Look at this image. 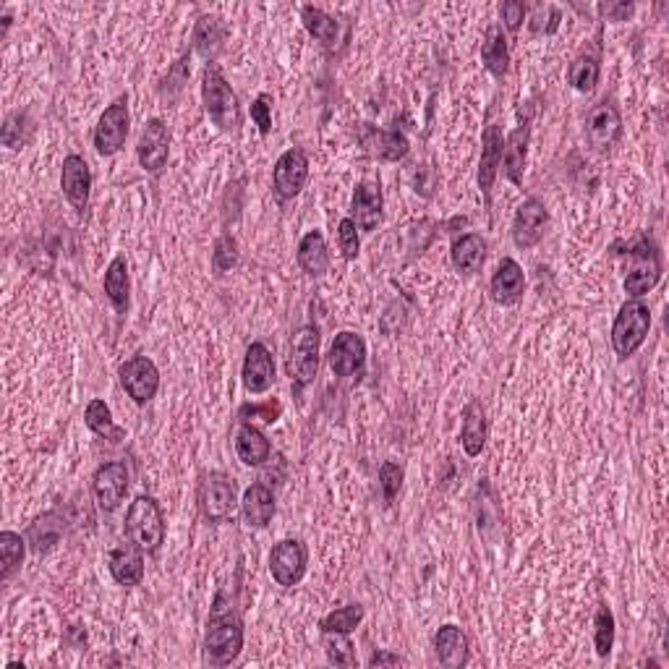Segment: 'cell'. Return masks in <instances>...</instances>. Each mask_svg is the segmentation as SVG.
<instances>
[{
	"instance_id": "7a4b0ae2",
	"label": "cell",
	"mask_w": 669,
	"mask_h": 669,
	"mask_svg": "<svg viewBox=\"0 0 669 669\" xmlns=\"http://www.w3.org/2000/svg\"><path fill=\"white\" fill-rule=\"evenodd\" d=\"M202 102L204 110L210 115V121L215 123L220 131L236 134L244 115H241V102L228 79L223 76L217 63H207L202 74Z\"/></svg>"
},
{
	"instance_id": "ab89813d",
	"label": "cell",
	"mask_w": 669,
	"mask_h": 669,
	"mask_svg": "<svg viewBox=\"0 0 669 669\" xmlns=\"http://www.w3.org/2000/svg\"><path fill=\"white\" fill-rule=\"evenodd\" d=\"M594 646L596 654L609 656L612 654V646H615V615L609 607H599L594 615Z\"/></svg>"
},
{
	"instance_id": "3957f363",
	"label": "cell",
	"mask_w": 669,
	"mask_h": 669,
	"mask_svg": "<svg viewBox=\"0 0 669 669\" xmlns=\"http://www.w3.org/2000/svg\"><path fill=\"white\" fill-rule=\"evenodd\" d=\"M126 536L147 555H155L157 549L163 547L165 518L155 497L139 494L131 502L129 513H126Z\"/></svg>"
},
{
	"instance_id": "f546056e",
	"label": "cell",
	"mask_w": 669,
	"mask_h": 669,
	"mask_svg": "<svg viewBox=\"0 0 669 669\" xmlns=\"http://www.w3.org/2000/svg\"><path fill=\"white\" fill-rule=\"evenodd\" d=\"M270 453H272L270 440L259 432L257 426L249 424V421H244V424L238 426L236 455L241 458L244 466H262V463L270 460Z\"/></svg>"
},
{
	"instance_id": "44dd1931",
	"label": "cell",
	"mask_w": 669,
	"mask_h": 669,
	"mask_svg": "<svg viewBox=\"0 0 669 669\" xmlns=\"http://www.w3.org/2000/svg\"><path fill=\"white\" fill-rule=\"evenodd\" d=\"M523 291H526L523 267L513 257H505L497 264V270H494L492 280H489L492 301L500 306H515L523 298Z\"/></svg>"
},
{
	"instance_id": "d590c367",
	"label": "cell",
	"mask_w": 669,
	"mask_h": 669,
	"mask_svg": "<svg viewBox=\"0 0 669 669\" xmlns=\"http://www.w3.org/2000/svg\"><path fill=\"white\" fill-rule=\"evenodd\" d=\"M84 421H87L89 429H92L97 437H102V440L121 442L123 437H126V432H123L121 426H115L113 413H110L108 403L100 398L89 400L87 411H84Z\"/></svg>"
},
{
	"instance_id": "ffe728a7",
	"label": "cell",
	"mask_w": 669,
	"mask_h": 669,
	"mask_svg": "<svg viewBox=\"0 0 669 669\" xmlns=\"http://www.w3.org/2000/svg\"><path fill=\"white\" fill-rule=\"evenodd\" d=\"M382 207H385V199H382L379 183L361 181L359 186H356V191H353L351 220L356 223V228L359 230L372 233V230H377V225L382 223Z\"/></svg>"
},
{
	"instance_id": "4dcf8cb0",
	"label": "cell",
	"mask_w": 669,
	"mask_h": 669,
	"mask_svg": "<svg viewBox=\"0 0 669 669\" xmlns=\"http://www.w3.org/2000/svg\"><path fill=\"white\" fill-rule=\"evenodd\" d=\"M105 296L110 298V304L115 306L118 314H126L131 304V280H129V262L126 257H115L105 270Z\"/></svg>"
},
{
	"instance_id": "b9f144b4",
	"label": "cell",
	"mask_w": 669,
	"mask_h": 669,
	"mask_svg": "<svg viewBox=\"0 0 669 669\" xmlns=\"http://www.w3.org/2000/svg\"><path fill=\"white\" fill-rule=\"evenodd\" d=\"M325 654L327 662L335 664V667H356L353 643L343 633H325Z\"/></svg>"
},
{
	"instance_id": "d6a6232c",
	"label": "cell",
	"mask_w": 669,
	"mask_h": 669,
	"mask_svg": "<svg viewBox=\"0 0 669 669\" xmlns=\"http://www.w3.org/2000/svg\"><path fill=\"white\" fill-rule=\"evenodd\" d=\"M63 536V518L58 513H45L29 526L27 544L32 547L34 555H45L61 541Z\"/></svg>"
},
{
	"instance_id": "6da1fadb",
	"label": "cell",
	"mask_w": 669,
	"mask_h": 669,
	"mask_svg": "<svg viewBox=\"0 0 669 669\" xmlns=\"http://www.w3.org/2000/svg\"><path fill=\"white\" fill-rule=\"evenodd\" d=\"M241 649H244V622L236 615V609L225 602V594H217L204 633V656L210 664L223 667L236 662Z\"/></svg>"
},
{
	"instance_id": "ac0fdd59",
	"label": "cell",
	"mask_w": 669,
	"mask_h": 669,
	"mask_svg": "<svg viewBox=\"0 0 669 669\" xmlns=\"http://www.w3.org/2000/svg\"><path fill=\"white\" fill-rule=\"evenodd\" d=\"M359 142L366 149V155L385 160V163H398L411 152V142L400 131L377 129V126H361Z\"/></svg>"
},
{
	"instance_id": "9c48e42d",
	"label": "cell",
	"mask_w": 669,
	"mask_h": 669,
	"mask_svg": "<svg viewBox=\"0 0 669 669\" xmlns=\"http://www.w3.org/2000/svg\"><path fill=\"white\" fill-rule=\"evenodd\" d=\"M121 385L136 406H147L149 400H155L160 390V372H157L155 361L147 356H131L118 369Z\"/></svg>"
},
{
	"instance_id": "277c9868",
	"label": "cell",
	"mask_w": 669,
	"mask_h": 669,
	"mask_svg": "<svg viewBox=\"0 0 669 669\" xmlns=\"http://www.w3.org/2000/svg\"><path fill=\"white\" fill-rule=\"evenodd\" d=\"M651 330V311L649 306L630 298L617 311L615 322H612V348H615L617 359H630L633 353L649 338Z\"/></svg>"
},
{
	"instance_id": "f35d334b",
	"label": "cell",
	"mask_w": 669,
	"mask_h": 669,
	"mask_svg": "<svg viewBox=\"0 0 669 669\" xmlns=\"http://www.w3.org/2000/svg\"><path fill=\"white\" fill-rule=\"evenodd\" d=\"M27 539L16 531H3L0 534V555H3V581H11L24 565V552H27Z\"/></svg>"
},
{
	"instance_id": "5b68a950",
	"label": "cell",
	"mask_w": 669,
	"mask_h": 669,
	"mask_svg": "<svg viewBox=\"0 0 669 669\" xmlns=\"http://www.w3.org/2000/svg\"><path fill=\"white\" fill-rule=\"evenodd\" d=\"M196 500H199L202 515L210 523L228 521L236 507V481L223 471H210L199 479Z\"/></svg>"
},
{
	"instance_id": "f6af8a7d",
	"label": "cell",
	"mask_w": 669,
	"mask_h": 669,
	"mask_svg": "<svg viewBox=\"0 0 669 669\" xmlns=\"http://www.w3.org/2000/svg\"><path fill=\"white\" fill-rule=\"evenodd\" d=\"M212 264L217 272H230L238 264V244L233 236H223L215 244V254H212Z\"/></svg>"
},
{
	"instance_id": "c3c4849f",
	"label": "cell",
	"mask_w": 669,
	"mask_h": 669,
	"mask_svg": "<svg viewBox=\"0 0 669 669\" xmlns=\"http://www.w3.org/2000/svg\"><path fill=\"white\" fill-rule=\"evenodd\" d=\"M500 14H502V21H505V27L510 29V32H518L523 19H526V6L518 3V0H505V3L500 6Z\"/></svg>"
},
{
	"instance_id": "bcb514c9",
	"label": "cell",
	"mask_w": 669,
	"mask_h": 669,
	"mask_svg": "<svg viewBox=\"0 0 669 669\" xmlns=\"http://www.w3.org/2000/svg\"><path fill=\"white\" fill-rule=\"evenodd\" d=\"M186 82H189V53L183 55L181 61L170 66L168 76L163 79V87H160V92H163V97H176Z\"/></svg>"
},
{
	"instance_id": "7c38bea8",
	"label": "cell",
	"mask_w": 669,
	"mask_h": 669,
	"mask_svg": "<svg viewBox=\"0 0 669 669\" xmlns=\"http://www.w3.org/2000/svg\"><path fill=\"white\" fill-rule=\"evenodd\" d=\"M129 484H131V474L123 460L102 463V466L95 471V476H92V494H95L100 510H105V513L118 510L123 497H126V492H129Z\"/></svg>"
},
{
	"instance_id": "7402d4cb",
	"label": "cell",
	"mask_w": 669,
	"mask_h": 669,
	"mask_svg": "<svg viewBox=\"0 0 669 669\" xmlns=\"http://www.w3.org/2000/svg\"><path fill=\"white\" fill-rule=\"evenodd\" d=\"M144 552L134 541H123L108 555V568L115 583L121 586H139L144 581Z\"/></svg>"
},
{
	"instance_id": "816d5d0a",
	"label": "cell",
	"mask_w": 669,
	"mask_h": 669,
	"mask_svg": "<svg viewBox=\"0 0 669 669\" xmlns=\"http://www.w3.org/2000/svg\"><path fill=\"white\" fill-rule=\"evenodd\" d=\"M398 664H406V659L398 654H390V651H374L372 659H369V667H398Z\"/></svg>"
},
{
	"instance_id": "7dc6e473",
	"label": "cell",
	"mask_w": 669,
	"mask_h": 669,
	"mask_svg": "<svg viewBox=\"0 0 669 669\" xmlns=\"http://www.w3.org/2000/svg\"><path fill=\"white\" fill-rule=\"evenodd\" d=\"M251 121L259 126V134L267 136L272 131V97L259 95L251 102Z\"/></svg>"
},
{
	"instance_id": "f1b7e54d",
	"label": "cell",
	"mask_w": 669,
	"mask_h": 669,
	"mask_svg": "<svg viewBox=\"0 0 669 669\" xmlns=\"http://www.w3.org/2000/svg\"><path fill=\"white\" fill-rule=\"evenodd\" d=\"M225 40H228V27L217 16L204 14L196 19L194 27V50L202 58H207L210 63H215V58L220 55V50L225 48Z\"/></svg>"
},
{
	"instance_id": "8992f818",
	"label": "cell",
	"mask_w": 669,
	"mask_h": 669,
	"mask_svg": "<svg viewBox=\"0 0 669 669\" xmlns=\"http://www.w3.org/2000/svg\"><path fill=\"white\" fill-rule=\"evenodd\" d=\"M319 343L322 335L314 325L298 327L291 340V356H288V377L296 390L311 385L319 372Z\"/></svg>"
},
{
	"instance_id": "74e56055",
	"label": "cell",
	"mask_w": 669,
	"mask_h": 669,
	"mask_svg": "<svg viewBox=\"0 0 669 669\" xmlns=\"http://www.w3.org/2000/svg\"><path fill=\"white\" fill-rule=\"evenodd\" d=\"M364 615L366 612L361 604H345V607L332 609L330 615L322 617L319 620V630L322 633H343V636H351L353 630L361 625Z\"/></svg>"
},
{
	"instance_id": "2e32d148",
	"label": "cell",
	"mask_w": 669,
	"mask_h": 669,
	"mask_svg": "<svg viewBox=\"0 0 669 669\" xmlns=\"http://www.w3.org/2000/svg\"><path fill=\"white\" fill-rule=\"evenodd\" d=\"M170 155V134L160 118H152L144 126L142 136H139V147H136V157L142 165L144 173H160L168 165Z\"/></svg>"
},
{
	"instance_id": "4316f807",
	"label": "cell",
	"mask_w": 669,
	"mask_h": 669,
	"mask_svg": "<svg viewBox=\"0 0 669 669\" xmlns=\"http://www.w3.org/2000/svg\"><path fill=\"white\" fill-rule=\"evenodd\" d=\"M453 267L463 275H476L487 262V241L479 233H463L450 246Z\"/></svg>"
},
{
	"instance_id": "4fadbf2b",
	"label": "cell",
	"mask_w": 669,
	"mask_h": 669,
	"mask_svg": "<svg viewBox=\"0 0 669 669\" xmlns=\"http://www.w3.org/2000/svg\"><path fill=\"white\" fill-rule=\"evenodd\" d=\"M549 225V212L541 199L528 196L526 202L515 210L513 217V244L518 249H534L544 238V230Z\"/></svg>"
},
{
	"instance_id": "83f0119b",
	"label": "cell",
	"mask_w": 669,
	"mask_h": 669,
	"mask_svg": "<svg viewBox=\"0 0 669 669\" xmlns=\"http://www.w3.org/2000/svg\"><path fill=\"white\" fill-rule=\"evenodd\" d=\"M460 445L466 450L468 458H479L484 445H487V416L479 400H471L463 408V424H460Z\"/></svg>"
},
{
	"instance_id": "836d02e7",
	"label": "cell",
	"mask_w": 669,
	"mask_h": 669,
	"mask_svg": "<svg viewBox=\"0 0 669 669\" xmlns=\"http://www.w3.org/2000/svg\"><path fill=\"white\" fill-rule=\"evenodd\" d=\"M481 61L494 79H505L507 68H510V50H507V37L502 27H492L487 32L484 45H481Z\"/></svg>"
},
{
	"instance_id": "8d00e7d4",
	"label": "cell",
	"mask_w": 669,
	"mask_h": 669,
	"mask_svg": "<svg viewBox=\"0 0 669 669\" xmlns=\"http://www.w3.org/2000/svg\"><path fill=\"white\" fill-rule=\"evenodd\" d=\"M599 76H602V66H599V58L591 53H581L570 63L568 71V82L575 92H594L596 84H599Z\"/></svg>"
},
{
	"instance_id": "60d3db41",
	"label": "cell",
	"mask_w": 669,
	"mask_h": 669,
	"mask_svg": "<svg viewBox=\"0 0 669 669\" xmlns=\"http://www.w3.org/2000/svg\"><path fill=\"white\" fill-rule=\"evenodd\" d=\"M29 134H32L29 115L16 110V113L8 115L6 123H3V134H0V139H3V144H6L8 149H21L24 144H27Z\"/></svg>"
},
{
	"instance_id": "52a82bcc",
	"label": "cell",
	"mask_w": 669,
	"mask_h": 669,
	"mask_svg": "<svg viewBox=\"0 0 669 669\" xmlns=\"http://www.w3.org/2000/svg\"><path fill=\"white\" fill-rule=\"evenodd\" d=\"M129 126H131V113H129V100L126 97H118L105 108V113L100 115V121L95 126V149L97 155L102 157H113L118 155L129 139Z\"/></svg>"
},
{
	"instance_id": "e575fe53",
	"label": "cell",
	"mask_w": 669,
	"mask_h": 669,
	"mask_svg": "<svg viewBox=\"0 0 669 669\" xmlns=\"http://www.w3.org/2000/svg\"><path fill=\"white\" fill-rule=\"evenodd\" d=\"M301 21H304L306 32H309L314 40L322 42L327 50L335 48V42L340 40V24L335 16L325 14V11L317 6H304L301 8Z\"/></svg>"
},
{
	"instance_id": "5bb4252c",
	"label": "cell",
	"mask_w": 669,
	"mask_h": 669,
	"mask_svg": "<svg viewBox=\"0 0 669 669\" xmlns=\"http://www.w3.org/2000/svg\"><path fill=\"white\" fill-rule=\"evenodd\" d=\"M622 134V115L612 102H599L586 115L588 144L599 152H607L617 144Z\"/></svg>"
},
{
	"instance_id": "9a60e30c",
	"label": "cell",
	"mask_w": 669,
	"mask_h": 669,
	"mask_svg": "<svg viewBox=\"0 0 669 669\" xmlns=\"http://www.w3.org/2000/svg\"><path fill=\"white\" fill-rule=\"evenodd\" d=\"M330 369L335 377H356L366 364V343L359 332H340L330 345Z\"/></svg>"
},
{
	"instance_id": "d4e9b609",
	"label": "cell",
	"mask_w": 669,
	"mask_h": 669,
	"mask_svg": "<svg viewBox=\"0 0 669 669\" xmlns=\"http://www.w3.org/2000/svg\"><path fill=\"white\" fill-rule=\"evenodd\" d=\"M434 654L442 667L460 669L468 664V638L458 625H442L434 633Z\"/></svg>"
},
{
	"instance_id": "30bf717a",
	"label": "cell",
	"mask_w": 669,
	"mask_h": 669,
	"mask_svg": "<svg viewBox=\"0 0 669 669\" xmlns=\"http://www.w3.org/2000/svg\"><path fill=\"white\" fill-rule=\"evenodd\" d=\"M306 562H309V552L301 539H283L278 541L270 552V575L272 581L283 588H293L301 583L306 575Z\"/></svg>"
},
{
	"instance_id": "e0dca14e",
	"label": "cell",
	"mask_w": 669,
	"mask_h": 669,
	"mask_svg": "<svg viewBox=\"0 0 669 669\" xmlns=\"http://www.w3.org/2000/svg\"><path fill=\"white\" fill-rule=\"evenodd\" d=\"M61 189L66 202L76 212H84L89 207V194H92V170L82 155H68L63 160L61 170Z\"/></svg>"
},
{
	"instance_id": "ba28073f",
	"label": "cell",
	"mask_w": 669,
	"mask_h": 669,
	"mask_svg": "<svg viewBox=\"0 0 669 669\" xmlns=\"http://www.w3.org/2000/svg\"><path fill=\"white\" fill-rule=\"evenodd\" d=\"M628 254L636 259V264H633V270L628 272V278L622 285H625V293L630 298H641L654 291L659 278H662V259H659V251L649 238H641L636 246H630Z\"/></svg>"
},
{
	"instance_id": "681fc988",
	"label": "cell",
	"mask_w": 669,
	"mask_h": 669,
	"mask_svg": "<svg viewBox=\"0 0 669 669\" xmlns=\"http://www.w3.org/2000/svg\"><path fill=\"white\" fill-rule=\"evenodd\" d=\"M280 411H283V408H280V403L278 400H275V403H272V400H267V403H262V406H244L241 408V416H251V419H262L264 424H275V421H278V416H280Z\"/></svg>"
},
{
	"instance_id": "7bdbcfd3",
	"label": "cell",
	"mask_w": 669,
	"mask_h": 669,
	"mask_svg": "<svg viewBox=\"0 0 669 669\" xmlns=\"http://www.w3.org/2000/svg\"><path fill=\"white\" fill-rule=\"evenodd\" d=\"M338 244H340V251H343V257L348 259V262L359 257L361 238H359V228H356V223H353L351 217H343V220H340Z\"/></svg>"
},
{
	"instance_id": "603a6c76",
	"label": "cell",
	"mask_w": 669,
	"mask_h": 669,
	"mask_svg": "<svg viewBox=\"0 0 669 669\" xmlns=\"http://www.w3.org/2000/svg\"><path fill=\"white\" fill-rule=\"evenodd\" d=\"M502 147H505V139H502L500 126H497V123H487V129L481 134V160H479V189L484 196L492 194V186L494 181H497V173H500Z\"/></svg>"
},
{
	"instance_id": "ee69618b",
	"label": "cell",
	"mask_w": 669,
	"mask_h": 669,
	"mask_svg": "<svg viewBox=\"0 0 669 669\" xmlns=\"http://www.w3.org/2000/svg\"><path fill=\"white\" fill-rule=\"evenodd\" d=\"M379 487L385 494V502H395L400 487H403V468L398 463H392V460L382 463V468H379Z\"/></svg>"
},
{
	"instance_id": "484cf974",
	"label": "cell",
	"mask_w": 669,
	"mask_h": 669,
	"mask_svg": "<svg viewBox=\"0 0 669 669\" xmlns=\"http://www.w3.org/2000/svg\"><path fill=\"white\" fill-rule=\"evenodd\" d=\"M241 510H244V521L251 528H267L272 518H275V510H278L275 507V494H272L267 484L257 481V484H251L244 492Z\"/></svg>"
},
{
	"instance_id": "1f68e13d",
	"label": "cell",
	"mask_w": 669,
	"mask_h": 669,
	"mask_svg": "<svg viewBox=\"0 0 669 669\" xmlns=\"http://www.w3.org/2000/svg\"><path fill=\"white\" fill-rule=\"evenodd\" d=\"M296 257L306 275H311V278L325 275L327 264H330V251H327V241L325 236H322V230H309V233L301 238Z\"/></svg>"
},
{
	"instance_id": "f907efd6",
	"label": "cell",
	"mask_w": 669,
	"mask_h": 669,
	"mask_svg": "<svg viewBox=\"0 0 669 669\" xmlns=\"http://www.w3.org/2000/svg\"><path fill=\"white\" fill-rule=\"evenodd\" d=\"M599 14L607 21H628L633 16V3H602Z\"/></svg>"
},
{
	"instance_id": "cb8c5ba5",
	"label": "cell",
	"mask_w": 669,
	"mask_h": 669,
	"mask_svg": "<svg viewBox=\"0 0 669 669\" xmlns=\"http://www.w3.org/2000/svg\"><path fill=\"white\" fill-rule=\"evenodd\" d=\"M528 142H531V126L521 123L518 129L510 131L505 139V147H502V160L500 168L505 173V178L515 186L523 183V173H526V160H528Z\"/></svg>"
},
{
	"instance_id": "d6986e66",
	"label": "cell",
	"mask_w": 669,
	"mask_h": 669,
	"mask_svg": "<svg viewBox=\"0 0 669 669\" xmlns=\"http://www.w3.org/2000/svg\"><path fill=\"white\" fill-rule=\"evenodd\" d=\"M241 377H244V387L251 395H262V392H267L275 385V359H272L267 345L251 343L246 348Z\"/></svg>"
},
{
	"instance_id": "8fae6325",
	"label": "cell",
	"mask_w": 669,
	"mask_h": 669,
	"mask_svg": "<svg viewBox=\"0 0 669 669\" xmlns=\"http://www.w3.org/2000/svg\"><path fill=\"white\" fill-rule=\"evenodd\" d=\"M309 181V155L301 147H293L278 157L272 170V189L280 202L296 199Z\"/></svg>"
}]
</instances>
